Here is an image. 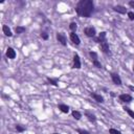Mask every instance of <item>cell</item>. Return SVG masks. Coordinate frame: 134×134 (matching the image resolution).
<instances>
[{
	"mask_svg": "<svg viewBox=\"0 0 134 134\" xmlns=\"http://www.w3.org/2000/svg\"><path fill=\"white\" fill-rule=\"evenodd\" d=\"M94 10V4L91 0H81L76 6V12L80 17L89 18Z\"/></svg>",
	"mask_w": 134,
	"mask_h": 134,
	"instance_id": "6da1fadb",
	"label": "cell"
},
{
	"mask_svg": "<svg viewBox=\"0 0 134 134\" xmlns=\"http://www.w3.org/2000/svg\"><path fill=\"white\" fill-rule=\"evenodd\" d=\"M84 34L89 37V38H95V35H96V30L94 27L92 26H89V27H86L85 29H84Z\"/></svg>",
	"mask_w": 134,
	"mask_h": 134,
	"instance_id": "7a4b0ae2",
	"label": "cell"
},
{
	"mask_svg": "<svg viewBox=\"0 0 134 134\" xmlns=\"http://www.w3.org/2000/svg\"><path fill=\"white\" fill-rule=\"evenodd\" d=\"M111 80H112V82L115 84V85H117V86L122 85V79L117 73H111Z\"/></svg>",
	"mask_w": 134,
	"mask_h": 134,
	"instance_id": "3957f363",
	"label": "cell"
},
{
	"mask_svg": "<svg viewBox=\"0 0 134 134\" xmlns=\"http://www.w3.org/2000/svg\"><path fill=\"white\" fill-rule=\"evenodd\" d=\"M100 49L103 50L104 54H106V55H111V53H110V47H109V44H108L107 40L104 41L102 44H100Z\"/></svg>",
	"mask_w": 134,
	"mask_h": 134,
	"instance_id": "277c9868",
	"label": "cell"
},
{
	"mask_svg": "<svg viewBox=\"0 0 134 134\" xmlns=\"http://www.w3.org/2000/svg\"><path fill=\"white\" fill-rule=\"evenodd\" d=\"M81 60H80V57L79 55H74L73 56V64H72V68H77V69H80L81 68Z\"/></svg>",
	"mask_w": 134,
	"mask_h": 134,
	"instance_id": "5b68a950",
	"label": "cell"
},
{
	"mask_svg": "<svg viewBox=\"0 0 134 134\" xmlns=\"http://www.w3.org/2000/svg\"><path fill=\"white\" fill-rule=\"evenodd\" d=\"M57 40L63 45V46H66L67 45V42H66V37L63 32H58L57 34Z\"/></svg>",
	"mask_w": 134,
	"mask_h": 134,
	"instance_id": "8992f818",
	"label": "cell"
},
{
	"mask_svg": "<svg viewBox=\"0 0 134 134\" xmlns=\"http://www.w3.org/2000/svg\"><path fill=\"white\" fill-rule=\"evenodd\" d=\"M69 37H70V40H71V42H72L73 44H76V45H80V43H81V40H80L79 36L77 35L76 32H70Z\"/></svg>",
	"mask_w": 134,
	"mask_h": 134,
	"instance_id": "52a82bcc",
	"label": "cell"
},
{
	"mask_svg": "<svg viewBox=\"0 0 134 134\" xmlns=\"http://www.w3.org/2000/svg\"><path fill=\"white\" fill-rule=\"evenodd\" d=\"M119 97H120V99L122 100V102H124V103H130V102H132V99H133L130 94H126V93L121 94Z\"/></svg>",
	"mask_w": 134,
	"mask_h": 134,
	"instance_id": "ba28073f",
	"label": "cell"
},
{
	"mask_svg": "<svg viewBox=\"0 0 134 134\" xmlns=\"http://www.w3.org/2000/svg\"><path fill=\"white\" fill-rule=\"evenodd\" d=\"M113 11L119 13V14H126L127 13V9L124 5H115V6H113Z\"/></svg>",
	"mask_w": 134,
	"mask_h": 134,
	"instance_id": "9c48e42d",
	"label": "cell"
},
{
	"mask_svg": "<svg viewBox=\"0 0 134 134\" xmlns=\"http://www.w3.org/2000/svg\"><path fill=\"white\" fill-rule=\"evenodd\" d=\"M90 96L94 98V100H96L97 103H104V97L100 95V94H97V93H94V92H91L90 93Z\"/></svg>",
	"mask_w": 134,
	"mask_h": 134,
	"instance_id": "30bf717a",
	"label": "cell"
},
{
	"mask_svg": "<svg viewBox=\"0 0 134 134\" xmlns=\"http://www.w3.org/2000/svg\"><path fill=\"white\" fill-rule=\"evenodd\" d=\"M6 57H7L9 59H12V60L16 58V52L14 50V48L9 47V48L6 49Z\"/></svg>",
	"mask_w": 134,
	"mask_h": 134,
	"instance_id": "8fae6325",
	"label": "cell"
},
{
	"mask_svg": "<svg viewBox=\"0 0 134 134\" xmlns=\"http://www.w3.org/2000/svg\"><path fill=\"white\" fill-rule=\"evenodd\" d=\"M85 116L88 119L89 122H91V123H95V121H96V116H95L94 114H92V113L86 111V112H85Z\"/></svg>",
	"mask_w": 134,
	"mask_h": 134,
	"instance_id": "7c38bea8",
	"label": "cell"
},
{
	"mask_svg": "<svg viewBox=\"0 0 134 134\" xmlns=\"http://www.w3.org/2000/svg\"><path fill=\"white\" fill-rule=\"evenodd\" d=\"M2 30H3V34H4L6 37H12L13 36V32H12L11 28L7 25H3L2 26Z\"/></svg>",
	"mask_w": 134,
	"mask_h": 134,
	"instance_id": "4fadbf2b",
	"label": "cell"
},
{
	"mask_svg": "<svg viewBox=\"0 0 134 134\" xmlns=\"http://www.w3.org/2000/svg\"><path fill=\"white\" fill-rule=\"evenodd\" d=\"M58 108L60 109V111H62L63 113H68L69 112V107L67 105H64V104H60L58 106Z\"/></svg>",
	"mask_w": 134,
	"mask_h": 134,
	"instance_id": "5bb4252c",
	"label": "cell"
},
{
	"mask_svg": "<svg viewBox=\"0 0 134 134\" xmlns=\"http://www.w3.org/2000/svg\"><path fill=\"white\" fill-rule=\"evenodd\" d=\"M25 31V27L24 26H16L15 27V32L20 35V34H23Z\"/></svg>",
	"mask_w": 134,
	"mask_h": 134,
	"instance_id": "9a60e30c",
	"label": "cell"
},
{
	"mask_svg": "<svg viewBox=\"0 0 134 134\" xmlns=\"http://www.w3.org/2000/svg\"><path fill=\"white\" fill-rule=\"evenodd\" d=\"M47 82L53 86H58V79H52V78H47Z\"/></svg>",
	"mask_w": 134,
	"mask_h": 134,
	"instance_id": "2e32d148",
	"label": "cell"
},
{
	"mask_svg": "<svg viewBox=\"0 0 134 134\" xmlns=\"http://www.w3.org/2000/svg\"><path fill=\"white\" fill-rule=\"evenodd\" d=\"M72 116H73V119H76L77 121H79V120H81V117H82V113L79 112V111L73 110L72 111Z\"/></svg>",
	"mask_w": 134,
	"mask_h": 134,
	"instance_id": "e0dca14e",
	"label": "cell"
},
{
	"mask_svg": "<svg viewBox=\"0 0 134 134\" xmlns=\"http://www.w3.org/2000/svg\"><path fill=\"white\" fill-rule=\"evenodd\" d=\"M69 28H70L71 32H76L77 29H78V24H77L76 22H71V23L69 24Z\"/></svg>",
	"mask_w": 134,
	"mask_h": 134,
	"instance_id": "ac0fdd59",
	"label": "cell"
},
{
	"mask_svg": "<svg viewBox=\"0 0 134 134\" xmlns=\"http://www.w3.org/2000/svg\"><path fill=\"white\" fill-rule=\"evenodd\" d=\"M124 110H125V111H126V112H127V113L132 117V119L134 120V111H133V110H131V109L128 108V107H124Z\"/></svg>",
	"mask_w": 134,
	"mask_h": 134,
	"instance_id": "d6986e66",
	"label": "cell"
},
{
	"mask_svg": "<svg viewBox=\"0 0 134 134\" xmlns=\"http://www.w3.org/2000/svg\"><path fill=\"white\" fill-rule=\"evenodd\" d=\"M89 56H90V58H91L92 61H96V60H97V54H96L95 52H90V53H89Z\"/></svg>",
	"mask_w": 134,
	"mask_h": 134,
	"instance_id": "ffe728a7",
	"label": "cell"
},
{
	"mask_svg": "<svg viewBox=\"0 0 134 134\" xmlns=\"http://www.w3.org/2000/svg\"><path fill=\"white\" fill-rule=\"evenodd\" d=\"M92 64H93L94 67H96V68H102V64H100V63L98 62V60H96V61H92Z\"/></svg>",
	"mask_w": 134,
	"mask_h": 134,
	"instance_id": "44dd1931",
	"label": "cell"
},
{
	"mask_svg": "<svg viewBox=\"0 0 134 134\" xmlns=\"http://www.w3.org/2000/svg\"><path fill=\"white\" fill-rule=\"evenodd\" d=\"M109 133H110V134H122V132H121V131L116 130V129H113V128L109 129Z\"/></svg>",
	"mask_w": 134,
	"mask_h": 134,
	"instance_id": "7402d4cb",
	"label": "cell"
},
{
	"mask_svg": "<svg viewBox=\"0 0 134 134\" xmlns=\"http://www.w3.org/2000/svg\"><path fill=\"white\" fill-rule=\"evenodd\" d=\"M16 130L21 133V132H24V131H25V128L22 127V126H20V125H17V126H16Z\"/></svg>",
	"mask_w": 134,
	"mask_h": 134,
	"instance_id": "603a6c76",
	"label": "cell"
},
{
	"mask_svg": "<svg viewBox=\"0 0 134 134\" xmlns=\"http://www.w3.org/2000/svg\"><path fill=\"white\" fill-rule=\"evenodd\" d=\"M77 131H78L79 134H90L89 131H87V130H83V129H78Z\"/></svg>",
	"mask_w": 134,
	"mask_h": 134,
	"instance_id": "cb8c5ba5",
	"label": "cell"
},
{
	"mask_svg": "<svg viewBox=\"0 0 134 134\" xmlns=\"http://www.w3.org/2000/svg\"><path fill=\"white\" fill-rule=\"evenodd\" d=\"M41 38H42L43 40H48V34L45 32V31H43V32L41 34Z\"/></svg>",
	"mask_w": 134,
	"mask_h": 134,
	"instance_id": "d4e9b609",
	"label": "cell"
},
{
	"mask_svg": "<svg viewBox=\"0 0 134 134\" xmlns=\"http://www.w3.org/2000/svg\"><path fill=\"white\" fill-rule=\"evenodd\" d=\"M128 17H129V19H130L131 21H133V20H134V13H133V12H129V13H128Z\"/></svg>",
	"mask_w": 134,
	"mask_h": 134,
	"instance_id": "484cf974",
	"label": "cell"
},
{
	"mask_svg": "<svg viewBox=\"0 0 134 134\" xmlns=\"http://www.w3.org/2000/svg\"><path fill=\"white\" fill-rule=\"evenodd\" d=\"M129 5H130L132 9H134V1H130V2H129Z\"/></svg>",
	"mask_w": 134,
	"mask_h": 134,
	"instance_id": "4316f807",
	"label": "cell"
},
{
	"mask_svg": "<svg viewBox=\"0 0 134 134\" xmlns=\"http://www.w3.org/2000/svg\"><path fill=\"white\" fill-rule=\"evenodd\" d=\"M129 88H130V90H132V91H134V87H133V86H129Z\"/></svg>",
	"mask_w": 134,
	"mask_h": 134,
	"instance_id": "83f0119b",
	"label": "cell"
},
{
	"mask_svg": "<svg viewBox=\"0 0 134 134\" xmlns=\"http://www.w3.org/2000/svg\"><path fill=\"white\" fill-rule=\"evenodd\" d=\"M110 94H111V96H115V93H113V92H110Z\"/></svg>",
	"mask_w": 134,
	"mask_h": 134,
	"instance_id": "f1b7e54d",
	"label": "cell"
},
{
	"mask_svg": "<svg viewBox=\"0 0 134 134\" xmlns=\"http://www.w3.org/2000/svg\"><path fill=\"white\" fill-rule=\"evenodd\" d=\"M53 134H59V133H53Z\"/></svg>",
	"mask_w": 134,
	"mask_h": 134,
	"instance_id": "f546056e",
	"label": "cell"
}]
</instances>
